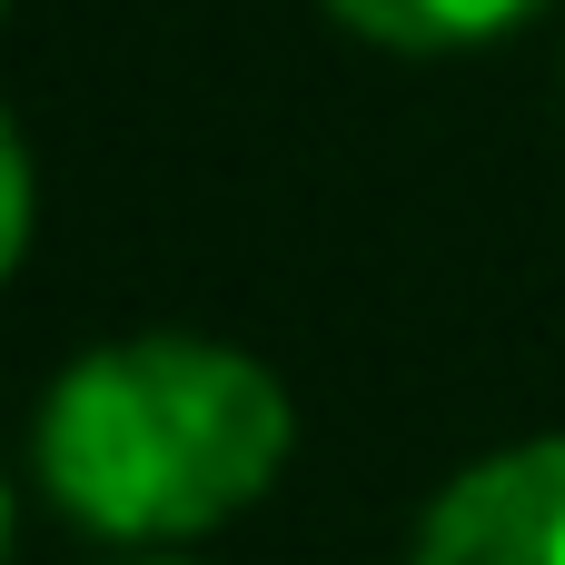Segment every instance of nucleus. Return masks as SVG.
Masks as SVG:
<instances>
[{"mask_svg": "<svg viewBox=\"0 0 565 565\" xmlns=\"http://www.w3.org/2000/svg\"><path fill=\"white\" fill-rule=\"evenodd\" d=\"M288 457L298 407L278 367L199 328H129L79 348L30 417L40 497L119 556H169L238 526L288 477Z\"/></svg>", "mask_w": 565, "mask_h": 565, "instance_id": "obj_1", "label": "nucleus"}, {"mask_svg": "<svg viewBox=\"0 0 565 565\" xmlns=\"http://www.w3.org/2000/svg\"><path fill=\"white\" fill-rule=\"evenodd\" d=\"M407 565H565V437H516L437 487Z\"/></svg>", "mask_w": 565, "mask_h": 565, "instance_id": "obj_2", "label": "nucleus"}, {"mask_svg": "<svg viewBox=\"0 0 565 565\" xmlns=\"http://www.w3.org/2000/svg\"><path fill=\"white\" fill-rule=\"evenodd\" d=\"M358 40L377 50H407V60H457V50H487V40H516L546 0H328Z\"/></svg>", "mask_w": 565, "mask_h": 565, "instance_id": "obj_3", "label": "nucleus"}, {"mask_svg": "<svg viewBox=\"0 0 565 565\" xmlns=\"http://www.w3.org/2000/svg\"><path fill=\"white\" fill-rule=\"evenodd\" d=\"M30 228H40V179H30V139H20V119L0 109V288H10V268L30 258Z\"/></svg>", "mask_w": 565, "mask_h": 565, "instance_id": "obj_4", "label": "nucleus"}, {"mask_svg": "<svg viewBox=\"0 0 565 565\" xmlns=\"http://www.w3.org/2000/svg\"><path fill=\"white\" fill-rule=\"evenodd\" d=\"M0 565H10V487H0Z\"/></svg>", "mask_w": 565, "mask_h": 565, "instance_id": "obj_5", "label": "nucleus"}, {"mask_svg": "<svg viewBox=\"0 0 565 565\" xmlns=\"http://www.w3.org/2000/svg\"><path fill=\"white\" fill-rule=\"evenodd\" d=\"M109 565H189V556H109Z\"/></svg>", "mask_w": 565, "mask_h": 565, "instance_id": "obj_6", "label": "nucleus"}, {"mask_svg": "<svg viewBox=\"0 0 565 565\" xmlns=\"http://www.w3.org/2000/svg\"><path fill=\"white\" fill-rule=\"evenodd\" d=\"M0 20H10V0H0Z\"/></svg>", "mask_w": 565, "mask_h": 565, "instance_id": "obj_7", "label": "nucleus"}]
</instances>
